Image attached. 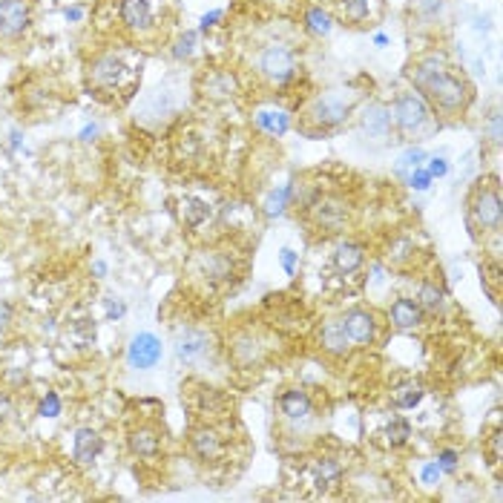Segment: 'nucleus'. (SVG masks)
Here are the masks:
<instances>
[{
  "label": "nucleus",
  "instance_id": "obj_47",
  "mask_svg": "<svg viewBox=\"0 0 503 503\" xmlns=\"http://www.w3.org/2000/svg\"><path fill=\"white\" fill-rule=\"evenodd\" d=\"M374 46H380V50H382V46H389V35L377 32V35H374Z\"/></svg>",
  "mask_w": 503,
  "mask_h": 503
},
{
  "label": "nucleus",
  "instance_id": "obj_10",
  "mask_svg": "<svg viewBox=\"0 0 503 503\" xmlns=\"http://www.w3.org/2000/svg\"><path fill=\"white\" fill-rule=\"evenodd\" d=\"M27 27H29L27 0H0V35L17 38Z\"/></svg>",
  "mask_w": 503,
  "mask_h": 503
},
{
  "label": "nucleus",
  "instance_id": "obj_38",
  "mask_svg": "<svg viewBox=\"0 0 503 503\" xmlns=\"http://www.w3.org/2000/svg\"><path fill=\"white\" fill-rule=\"evenodd\" d=\"M279 262H282L285 273L291 276V273H294V268H296V253H294L291 248H282V250H279Z\"/></svg>",
  "mask_w": 503,
  "mask_h": 503
},
{
  "label": "nucleus",
  "instance_id": "obj_14",
  "mask_svg": "<svg viewBox=\"0 0 503 503\" xmlns=\"http://www.w3.org/2000/svg\"><path fill=\"white\" fill-rule=\"evenodd\" d=\"M279 409H282V414L287 417V420H294V423H302V420H308L310 417V397L305 394V391H299V389H291V391H285L282 397H279Z\"/></svg>",
  "mask_w": 503,
  "mask_h": 503
},
{
  "label": "nucleus",
  "instance_id": "obj_20",
  "mask_svg": "<svg viewBox=\"0 0 503 503\" xmlns=\"http://www.w3.org/2000/svg\"><path fill=\"white\" fill-rule=\"evenodd\" d=\"M161 449V440L153 428H135L130 435V451L138 454V458H156Z\"/></svg>",
  "mask_w": 503,
  "mask_h": 503
},
{
  "label": "nucleus",
  "instance_id": "obj_7",
  "mask_svg": "<svg viewBox=\"0 0 503 503\" xmlns=\"http://www.w3.org/2000/svg\"><path fill=\"white\" fill-rule=\"evenodd\" d=\"M310 213H314V222L331 233H337L345 227L348 222V204L337 196H322L314 202V207H310Z\"/></svg>",
  "mask_w": 503,
  "mask_h": 503
},
{
  "label": "nucleus",
  "instance_id": "obj_19",
  "mask_svg": "<svg viewBox=\"0 0 503 503\" xmlns=\"http://www.w3.org/2000/svg\"><path fill=\"white\" fill-rule=\"evenodd\" d=\"M363 259H366L363 245L345 242V245L337 248V253H333V265H337V271H343V273H354L359 265H363Z\"/></svg>",
  "mask_w": 503,
  "mask_h": 503
},
{
  "label": "nucleus",
  "instance_id": "obj_37",
  "mask_svg": "<svg viewBox=\"0 0 503 503\" xmlns=\"http://www.w3.org/2000/svg\"><path fill=\"white\" fill-rule=\"evenodd\" d=\"M437 466H440L443 472H454V466H458V451H451V449L440 451V454H437Z\"/></svg>",
  "mask_w": 503,
  "mask_h": 503
},
{
  "label": "nucleus",
  "instance_id": "obj_42",
  "mask_svg": "<svg viewBox=\"0 0 503 503\" xmlns=\"http://www.w3.org/2000/svg\"><path fill=\"white\" fill-rule=\"evenodd\" d=\"M222 15H225L222 9H213V12H207V15H202V32H207V29H210V27H213V23H216V20H219Z\"/></svg>",
  "mask_w": 503,
  "mask_h": 503
},
{
  "label": "nucleus",
  "instance_id": "obj_33",
  "mask_svg": "<svg viewBox=\"0 0 503 503\" xmlns=\"http://www.w3.org/2000/svg\"><path fill=\"white\" fill-rule=\"evenodd\" d=\"M405 181H409L414 190H428V187H431V176L423 170V167H417V170H412L409 176H405Z\"/></svg>",
  "mask_w": 503,
  "mask_h": 503
},
{
  "label": "nucleus",
  "instance_id": "obj_25",
  "mask_svg": "<svg viewBox=\"0 0 503 503\" xmlns=\"http://www.w3.org/2000/svg\"><path fill=\"white\" fill-rule=\"evenodd\" d=\"M256 124L265 130V133H273V135H285L287 127H291V118L285 112H273V110H262L256 112Z\"/></svg>",
  "mask_w": 503,
  "mask_h": 503
},
{
  "label": "nucleus",
  "instance_id": "obj_4",
  "mask_svg": "<svg viewBox=\"0 0 503 503\" xmlns=\"http://www.w3.org/2000/svg\"><path fill=\"white\" fill-rule=\"evenodd\" d=\"M351 107L354 104H351L348 95H343L340 89H331V92L320 95V98L314 101V107H310V118H314L320 127H337L351 115Z\"/></svg>",
  "mask_w": 503,
  "mask_h": 503
},
{
  "label": "nucleus",
  "instance_id": "obj_13",
  "mask_svg": "<svg viewBox=\"0 0 503 503\" xmlns=\"http://www.w3.org/2000/svg\"><path fill=\"white\" fill-rule=\"evenodd\" d=\"M320 343L328 354L333 356H343L351 351V340H348V333H345V325L343 320H331L322 325V333H320Z\"/></svg>",
  "mask_w": 503,
  "mask_h": 503
},
{
  "label": "nucleus",
  "instance_id": "obj_32",
  "mask_svg": "<svg viewBox=\"0 0 503 503\" xmlns=\"http://www.w3.org/2000/svg\"><path fill=\"white\" fill-rule=\"evenodd\" d=\"M193 46H196V32H184V35L179 38V43H176L173 55H176V58H187L190 52H193Z\"/></svg>",
  "mask_w": 503,
  "mask_h": 503
},
{
  "label": "nucleus",
  "instance_id": "obj_31",
  "mask_svg": "<svg viewBox=\"0 0 503 503\" xmlns=\"http://www.w3.org/2000/svg\"><path fill=\"white\" fill-rule=\"evenodd\" d=\"M61 414V397L55 391H46V397L40 400V417H58Z\"/></svg>",
  "mask_w": 503,
  "mask_h": 503
},
{
  "label": "nucleus",
  "instance_id": "obj_5",
  "mask_svg": "<svg viewBox=\"0 0 503 503\" xmlns=\"http://www.w3.org/2000/svg\"><path fill=\"white\" fill-rule=\"evenodd\" d=\"M500 216H503V210H500V193H497V187H495V184L481 187V190L474 193V199H472V219H474V225L481 227L483 233H486V230H497V227H500Z\"/></svg>",
  "mask_w": 503,
  "mask_h": 503
},
{
  "label": "nucleus",
  "instance_id": "obj_17",
  "mask_svg": "<svg viewBox=\"0 0 503 503\" xmlns=\"http://www.w3.org/2000/svg\"><path fill=\"white\" fill-rule=\"evenodd\" d=\"M121 20L130 29H147L153 23L150 0H121Z\"/></svg>",
  "mask_w": 503,
  "mask_h": 503
},
{
  "label": "nucleus",
  "instance_id": "obj_28",
  "mask_svg": "<svg viewBox=\"0 0 503 503\" xmlns=\"http://www.w3.org/2000/svg\"><path fill=\"white\" fill-rule=\"evenodd\" d=\"M428 156L420 150V147H409V150H403L400 153V158H397V173L400 176H405V173H412V170H417V167H423V161H426Z\"/></svg>",
  "mask_w": 503,
  "mask_h": 503
},
{
  "label": "nucleus",
  "instance_id": "obj_45",
  "mask_svg": "<svg viewBox=\"0 0 503 503\" xmlns=\"http://www.w3.org/2000/svg\"><path fill=\"white\" fill-rule=\"evenodd\" d=\"M63 17H66V20H72V23H75V20H81V17H84V12H81L78 6H72V9H66V12H63Z\"/></svg>",
  "mask_w": 503,
  "mask_h": 503
},
{
  "label": "nucleus",
  "instance_id": "obj_36",
  "mask_svg": "<svg viewBox=\"0 0 503 503\" xmlns=\"http://www.w3.org/2000/svg\"><path fill=\"white\" fill-rule=\"evenodd\" d=\"M440 474H443V469L437 466V460H435V463H426L423 472H420L423 483H428V486H431V483H437V481H440Z\"/></svg>",
  "mask_w": 503,
  "mask_h": 503
},
{
  "label": "nucleus",
  "instance_id": "obj_22",
  "mask_svg": "<svg viewBox=\"0 0 503 503\" xmlns=\"http://www.w3.org/2000/svg\"><path fill=\"white\" fill-rule=\"evenodd\" d=\"M179 216H181L184 227H199V225L207 219V216H210V207H207L202 199L187 196V199H181V204H179Z\"/></svg>",
  "mask_w": 503,
  "mask_h": 503
},
{
  "label": "nucleus",
  "instance_id": "obj_21",
  "mask_svg": "<svg viewBox=\"0 0 503 503\" xmlns=\"http://www.w3.org/2000/svg\"><path fill=\"white\" fill-rule=\"evenodd\" d=\"M193 449L202 460H216L222 454V440L213 428H199L193 435Z\"/></svg>",
  "mask_w": 503,
  "mask_h": 503
},
{
  "label": "nucleus",
  "instance_id": "obj_27",
  "mask_svg": "<svg viewBox=\"0 0 503 503\" xmlns=\"http://www.w3.org/2000/svg\"><path fill=\"white\" fill-rule=\"evenodd\" d=\"M294 199V184H282V187H276L273 193L268 196V202H265V213L268 216H279L285 207H287V202Z\"/></svg>",
  "mask_w": 503,
  "mask_h": 503
},
{
  "label": "nucleus",
  "instance_id": "obj_40",
  "mask_svg": "<svg viewBox=\"0 0 503 503\" xmlns=\"http://www.w3.org/2000/svg\"><path fill=\"white\" fill-rule=\"evenodd\" d=\"M124 310H127V308H124L121 299H112V296L107 299V317H110V320H121V317H124Z\"/></svg>",
  "mask_w": 503,
  "mask_h": 503
},
{
  "label": "nucleus",
  "instance_id": "obj_43",
  "mask_svg": "<svg viewBox=\"0 0 503 503\" xmlns=\"http://www.w3.org/2000/svg\"><path fill=\"white\" fill-rule=\"evenodd\" d=\"M9 414H12V403H9V397L0 394V423H3Z\"/></svg>",
  "mask_w": 503,
  "mask_h": 503
},
{
  "label": "nucleus",
  "instance_id": "obj_12",
  "mask_svg": "<svg viewBox=\"0 0 503 503\" xmlns=\"http://www.w3.org/2000/svg\"><path fill=\"white\" fill-rule=\"evenodd\" d=\"M389 320L397 331H414L420 322H423V308L414 302V299H394L391 308H389Z\"/></svg>",
  "mask_w": 503,
  "mask_h": 503
},
{
  "label": "nucleus",
  "instance_id": "obj_1",
  "mask_svg": "<svg viewBox=\"0 0 503 503\" xmlns=\"http://www.w3.org/2000/svg\"><path fill=\"white\" fill-rule=\"evenodd\" d=\"M414 87L426 92L431 101L446 112H458L469 104V87L460 75H454L440 55H428L414 69Z\"/></svg>",
  "mask_w": 503,
  "mask_h": 503
},
{
  "label": "nucleus",
  "instance_id": "obj_2",
  "mask_svg": "<svg viewBox=\"0 0 503 503\" xmlns=\"http://www.w3.org/2000/svg\"><path fill=\"white\" fill-rule=\"evenodd\" d=\"M259 72L265 78H271L273 84H285V81L294 78L296 58L285 43H271V46H265V50L259 52Z\"/></svg>",
  "mask_w": 503,
  "mask_h": 503
},
{
  "label": "nucleus",
  "instance_id": "obj_11",
  "mask_svg": "<svg viewBox=\"0 0 503 503\" xmlns=\"http://www.w3.org/2000/svg\"><path fill=\"white\" fill-rule=\"evenodd\" d=\"M391 110L382 104H368L359 115V130H363L368 138H386L391 133Z\"/></svg>",
  "mask_w": 503,
  "mask_h": 503
},
{
  "label": "nucleus",
  "instance_id": "obj_30",
  "mask_svg": "<svg viewBox=\"0 0 503 503\" xmlns=\"http://www.w3.org/2000/svg\"><path fill=\"white\" fill-rule=\"evenodd\" d=\"M343 9L354 23H363L371 15V0H343Z\"/></svg>",
  "mask_w": 503,
  "mask_h": 503
},
{
  "label": "nucleus",
  "instance_id": "obj_35",
  "mask_svg": "<svg viewBox=\"0 0 503 503\" xmlns=\"http://www.w3.org/2000/svg\"><path fill=\"white\" fill-rule=\"evenodd\" d=\"M426 161H428L426 173H428L431 179H435V176L440 179V176H446V173H449V164H446V158H437V156H435V158H426Z\"/></svg>",
  "mask_w": 503,
  "mask_h": 503
},
{
  "label": "nucleus",
  "instance_id": "obj_16",
  "mask_svg": "<svg viewBox=\"0 0 503 503\" xmlns=\"http://www.w3.org/2000/svg\"><path fill=\"white\" fill-rule=\"evenodd\" d=\"M314 483L320 492H333L343 483V466L333 458H320L314 463Z\"/></svg>",
  "mask_w": 503,
  "mask_h": 503
},
{
  "label": "nucleus",
  "instance_id": "obj_23",
  "mask_svg": "<svg viewBox=\"0 0 503 503\" xmlns=\"http://www.w3.org/2000/svg\"><path fill=\"white\" fill-rule=\"evenodd\" d=\"M423 386L420 382H414V380H409V382H400V386L391 391V400H394V405L397 409H414V405L423 400Z\"/></svg>",
  "mask_w": 503,
  "mask_h": 503
},
{
  "label": "nucleus",
  "instance_id": "obj_24",
  "mask_svg": "<svg viewBox=\"0 0 503 503\" xmlns=\"http://www.w3.org/2000/svg\"><path fill=\"white\" fill-rule=\"evenodd\" d=\"M414 302H417L423 310H428V314H437V310H443V305H446V296H443V291H440L435 282H423Z\"/></svg>",
  "mask_w": 503,
  "mask_h": 503
},
{
  "label": "nucleus",
  "instance_id": "obj_9",
  "mask_svg": "<svg viewBox=\"0 0 503 503\" xmlns=\"http://www.w3.org/2000/svg\"><path fill=\"white\" fill-rule=\"evenodd\" d=\"M176 356L181 363H199V359L210 351V337L199 328H184L176 333Z\"/></svg>",
  "mask_w": 503,
  "mask_h": 503
},
{
  "label": "nucleus",
  "instance_id": "obj_26",
  "mask_svg": "<svg viewBox=\"0 0 503 503\" xmlns=\"http://www.w3.org/2000/svg\"><path fill=\"white\" fill-rule=\"evenodd\" d=\"M386 443L389 446H405L409 443V437H412V423L409 420H403V417H394L389 426H386Z\"/></svg>",
  "mask_w": 503,
  "mask_h": 503
},
{
  "label": "nucleus",
  "instance_id": "obj_3",
  "mask_svg": "<svg viewBox=\"0 0 503 503\" xmlns=\"http://www.w3.org/2000/svg\"><path fill=\"white\" fill-rule=\"evenodd\" d=\"M391 118H394V124L403 130V133H417L428 124V104L420 98L417 92H403L400 98L394 101V110H391Z\"/></svg>",
  "mask_w": 503,
  "mask_h": 503
},
{
  "label": "nucleus",
  "instance_id": "obj_44",
  "mask_svg": "<svg viewBox=\"0 0 503 503\" xmlns=\"http://www.w3.org/2000/svg\"><path fill=\"white\" fill-rule=\"evenodd\" d=\"M492 141H495V144L500 141V115H497V112L492 115Z\"/></svg>",
  "mask_w": 503,
  "mask_h": 503
},
{
  "label": "nucleus",
  "instance_id": "obj_18",
  "mask_svg": "<svg viewBox=\"0 0 503 503\" xmlns=\"http://www.w3.org/2000/svg\"><path fill=\"white\" fill-rule=\"evenodd\" d=\"M121 75H124V63L115 55H104L92 63V81L98 87H115Z\"/></svg>",
  "mask_w": 503,
  "mask_h": 503
},
{
  "label": "nucleus",
  "instance_id": "obj_48",
  "mask_svg": "<svg viewBox=\"0 0 503 503\" xmlns=\"http://www.w3.org/2000/svg\"><path fill=\"white\" fill-rule=\"evenodd\" d=\"M95 273H98V276L107 273V265H104V262H95Z\"/></svg>",
  "mask_w": 503,
  "mask_h": 503
},
{
  "label": "nucleus",
  "instance_id": "obj_46",
  "mask_svg": "<svg viewBox=\"0 0 503 503\" xmlns=\"http://www.w3.org/2000/svg\"><path fill=\"white\" fill-rule=\"evenodd\" d=\"M95 133H98V127H84V130H81V138H84V141H92Z\"/></svg>",
  "mask_w": 503,
  "mask_h": 503
},
{
  "label": "nucleus",
  "instance_id": "obj_6",
  "mask_svg": "<svg viewBox=\"0 0 503 503\" xmlns=\"http://www.w3.org/2000/svg\"><path fill=\"white\" fill-rule=\"evenodd\" d=\"M158 359H161V340L158 337H153V333H138V337H133V343L127 348L130 368L147 371V368L158 366Z\"/></svg>",
  "mask_w": 503,
  "mask_h": 503
},
{
  "label": "nucleus",
  "instance_id": "obj_8",
  "mask_svg": "<svg viewBox=\"0 0 503 503\" xmlns=\"http://www.w3.org/2000/svg\"><path fill=\"white\" fill-rule=\"evenodd\" d=\"M343 325H345V333H348L351 345H371L374 337H377V320H374L371 310H366V308L348 310Z\"/></svg>",
  "mask_w": 503,
  "mask_h": 503
},
{
  "label": "nucleus",
  "instance_id": "obj_15",
  "mask_svg": "<svg viewBox=\"0 0 503 503\" xmlns=\"http://www.w3.org/2000/svg\"><path fill=\"white\" fill-rule=\"evenodd\" d=\"M72 454L78 463H92L101 454V437L95 428H78L75 440H72Z\"/></svg>",
  "mask_w": 503,
  "mask_h": 503
},
{
  "label": "nucleus",
  "instance_id": "obj_29",
  "mask_svg": "<svg viewBox=\"0 0 503 503\" xmlns=\"http://www.w3.org/2000/svg\"><path fill=\"white\" fill-rule=\"evenodd\" d=\"M305 23H308V29L314 32V35H328L331 32V15L322 12L320 6H310L305 12Z\"/></svg>",
  "mask_w": 503,
  "mask_h": 503
},
{
  "label": "nucleus",
  "instance_id": "obj_41",
  "mask_svg": "<svg viewBox=\"0 0 503 503\" xmlns=\"http://www.w3.org/2000/svg\"><path fill=\"white\" fill-rule=\"evenodd\" d=\"M9 322H12V305L6 299H0V331H6Z\"/></svg>",
  "mask_w": 503,
  "mask_h": 503
},
{
  "label": "nucleus",
  "instance_id": "obj_39",
  "mask_svg": "<svg viewBox=\"0 0 503 503\" xmlns=\"http://www.w3.org/2000/svg\"><path fill=\"white\" fill-rule=\"evenodd\" d=\"M417 9H420L426 17H435V15H440V9H443V0H417Z\"/></svg>",
  "mask_w": 503,
  "mask_h": 503
},
{
  "label": "nucleus",
  "instance_id": "obj_34",
  "mask_svg": "<svg viewBox=\"0 0 503 503\" xmlns=\"http://www.w3.org/2000/svg\"><path fill=\"white\" fill-rule=\"evenodd\" d=\"M486 449H489V454H492V466H497L500 458H503V435H500V431H495V435L489 437Z\"/></svg>",
  "mask_w": 503,
  "mask_h": 503
}]
</instances>
